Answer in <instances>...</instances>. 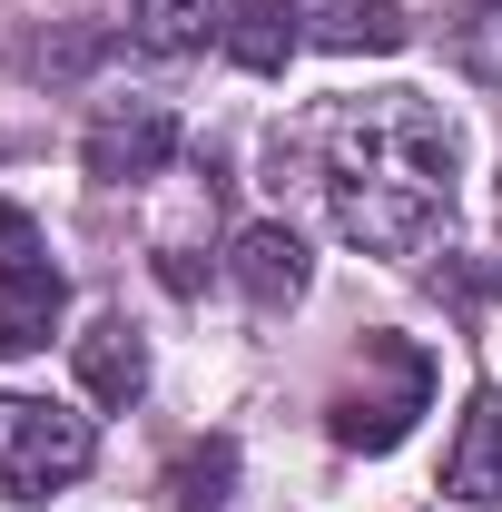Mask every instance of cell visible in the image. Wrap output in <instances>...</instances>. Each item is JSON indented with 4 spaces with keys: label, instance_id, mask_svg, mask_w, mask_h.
<instances>
[{
    "label": "cell",
    "instance_id": "7a4b0ae2",
    "mask_svg": "<svg viewBox=\"0 0 502 512\" xmlns=\"http://www.w3.org/2000/svg\"><path fill=\"white\" fill-rule=\"evenodd\" d=\"M424 404H434V365H424V345L375 335V345H365V375L325 404V434H335L345 453H394L404 434H414Z\"/></svg>",
    "mask_w": 502,
    "mask_h": 512
},
{
    "label": "cell",
    "instance_id": "9c48e42d",
    "mask_svg": "<svg viewBox=\"0 0 502 512\" xmlns=\"http://www.w3.org/2000/svg\"><path fill=\"white\" fill-rule=\"evenodd\" d=\"M227 60L237 69H256V79H276V69L296 60V40H306V20L286 10V0H227Z\"/></svg>",
    "mask_w": 502,
    "mask_h": 512
},
{
    "label": "cell",
    "instance_id": "277c9868",
    "mask_svg": "<svg viewBox=\"0 0 502 512\" xmlns=\"http://www.w3.org/2000/svg\"><path fill=\"white\" fill-rule=\"evenodd\" d=\"M178 158V119L158 109V99H128V109H99L89 138H79V168L99 178V188H128V178H158Z\"/></svg>",
    "mask_w": 502,
    "mask_h": 512
},
{
    "label": "cell",
    "instance_id": "3957f363",
    "mask_svg": "<svg viewBox=\"0 0 502 512\" xmlns=\"http://www.w3.org/2000/svg\"><path fill=\"white\" fill-rule=\"evenodd\" d=\"M89 414L69 404H40V394H0V503H50L89 473Z\"/></svg>",
    "mask_w": 502,
    "mask_h": 512
},
{
    "label": "cell",
    "instance_id": "ba28073f",
    "mask_svg": "<svg viewBox=\"0 0 502 512\" xmlns=\"http://www.w3.org/2000/svg\"><path fill=\"white\" fill-rule=\"evenodd\" d=\"M69 355H79V384H89L99 404H138V394H148V335L128 316H99Z\"/></svg>",
    "mask_w": 502,
    "mask_h": 512
},
{
    "label": "cell",
    "instance_id": "5b68a950",
    "mask_svg": "<svg viewBox=\"0 0 502 512\" xmlns=\"http://www.w3.org/2000/svg\"><path fill=\"white\" fill-rule=\"evenodd\" d=\"M227 276H237V296H247V306L286 316V306L315 286V256H306V237H296V227L256 217V227H237V247H227Z\"/></svg>",
    "mask_w": 502,
    "mask_h": 512
},
{
    "label": "cell",
    "instance_id": "4fadbf2b",
    "mask_svg": "<svg viewBox=\"0 0 502 512\" xmlns=\"http://www.w3.org/2000/svg\"><path fill=\"white\" fill-rule=\"evenodd\" d=\"M493 10H502V0H493Z\"/></svg>",
    "mask_w": 502,
    "mask_h": 512
},
{
    "label": "cell",
    "instance_id": "52a82bcc",
    "mask_svg": "<svg viewBox=\"0 0 502 512\" xmlns=\"http://www.w3.org/2000/svg\"><path fill=\"white\" fill-rule=\"evenodd\" d=\"M443 503H463V512L502 503V404L493 394L463 404V434H453V463H443Z\"/></svg>",
    "mask_w": 502,
    "mask_h": 512
},
{
    "label": "cell",
    "instance_id": "8992f818",
    "mask_svg": "<svg viewBox=\"0 0 502 512\" xmlns=\"http://www.w3.org/2000/svg\"><path fill=\"white\" fill-rule=\"evenodd\" d=\"M69 316V276L50 256H0V355H40Z\"/></svg>",
    "mask_w": 502,
    "mask_h": 512
},
{
    "label": "cell",
    "instance_id": "8fae6325",
    "mask_svg": "<svg viewBox=\"0 0 502 512\" xmlns=\"http://www.w3.org/2000/svg\"><path fill=\"white\" fill-rule=\"evenodd\" d=\"M306 40H315V50H335V60H384V50L414 40V20H404V0H335Z\"/></svg>",
    "mask_w": 502,
    "mask_h": 512
},
{
    "label": "cell",
    "instance_id": "30bf717a",
    "mask_svg": "<svg viewBox=\"0 0 502 512\" xmlns=\"http://www.w3.org/2000/svg\"><path fill=\"white\" fill-rule=\"evenodd\" d=\"M227 30V0H128V40L148 60H188Z\"/></svg>",
    "mask_w": 502,
    "mask_h": 512
},
{
    "label": "cell",
    "instance_id": "7c38bea8",
    "mask_svg": "<svg viewBox=\"0 0 502 512\" xmlns=\"http://www.w3.org/2000/svg\"><path fill=\"white\" fill-rule=\"evenodd\" d=\"M227 483H237V444H227V434H207V444H188L178 463H168L178 512H227Z\"/></svg>",
    "mask_w": 502,
    "mask_h": 512
},
{
    "label": "cell",
    "instance_id": "6da1fadb",
    "mask_svg": "<svg viewBox=\"0 0 502 512\" xmlns=\"http://www.w3.org/2000/svg\"><path fill=\"white\" fill-rule=\"evenodd\" d=\"M453 168H463V138L424 89H375L325 119V207H335V237L365 256L434 247V227L453 217Z\"/></svg>",
    "mask_w": 502,
    "mask_h": 512
}]
</instances>
